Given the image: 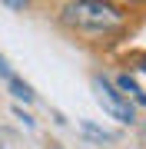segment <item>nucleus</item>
<instances>
[{
    "mask_svg": "<svg viewBox=\"0 0 146 149\" xmlns=\"http://www.w3.org/2000/svg\"><path fill=\"white\" fill-rule=\"evenodd\" d=\"M63 20L76 30H93V33H103V30H113L123 23V13L110 3H93V0H76V3H66L63 7Z\"/></svg>",
    "mask_w": 146,
    "mask_h": 149,
    "instance_id": "obj_1",
    "label": "nucleus"
},
{
    "mask_svg": "<svg viewBox=\"0 0 146 149\" xmlns=\"http://www.w3.org/2000/svg\"><path fill=\"white\" fill-rule=\"evenodd\" d=\"M93 90H96V100H100V106L110 113L113 119H119V123H133L136 119V113H133V103L126 100L123 93H116L113 86H110L106 80H93Z\"/></svg>",
    "mask_w": 146,
    "mask_h": 149,
    "instance_id": "obj_2",
    "label": "nucleus"
},
{
    "mask_svg": "<svg viewBox=\"0 0 146 149\" xmlns=\"http://www.w3.org/2000/svg\"><path fill=\"white\" fill-rule=\"evenodd\" d=\"M119 90H123L126 96H133L136 103H143V106H146V93H143L140 86L133 83V76H119Z\"/></svg>",
    "mask_w": 146,
    "mask_h": 149,
    "instance_id": "obj_3",
    "label": "nucleus"
},
{
    "mask_svg": "<svg viewBox=\"0 0 146 149\" xmlns=\"http://www.w3.org/2000/svg\"><path fill=\"white\" fill-rule=\"evenodd\" d=\"M80 129H83V133H87V136L93 139V143H110V139H113V133H106V129L93 126V123H87V119L80 123Z\"/></svg>",
    "mask_w": 146,
    "mask_h": 149,
    "instance_id": "obj_4",
    "label": "nucleus"
},
{
    "mask_svg": "<svg viewBox=\"0 0 146 149\" xmlns=\"http://www.w3.org/2000/svg\"><path fill=\"white\" fill-rule=\"evenodd\" d=\"M10 90H13V96L17 100H23V103H33V90L23 80H17V76H10Z\"/></svg>",
    "mask_w": 146,
    "mask_h": 149,
    "instance_id": "obj_5",
    "label": "nucleus"
},
{
    "mask_svg": "<svg viewBox=\"0 0 146 149\" xmlns=\"http://www.w3.org/2000/svg\"><path fill=\"white\" fill-rule=\"evenodd\" d=\"M0 149H20V136H17L13 129L0 126Z\"/></svg>",
    "mask_w": 146,
    "mask_h": 149,
    "instance_id": "obj_6",
    "label": "nucleus"
},
{
    "mask_svg": "<svg viewBox=\"0 0 146 149\" xmlns=\"http://www.w3.org/2000/svg\"><path fill=\"white\" fill-rule=\"evenodd\" d=\"M0 76H7V80H10V66H7V60L0 56Z\"/></svg>",
    "mask_w": 146,
    "mask_h": 149,
    "instance_id": "obj_7",
    "label": "nucleus"
},
{
    "mask_svg": "<svg viewBox=\"0 0 146 149\" xmlns=\"http://www.w3.org/2000/svg\"><path fill=\"white\" fill-rule=\"evenodd\" d=\"M143 70H146V60H143Z\"/></svg>",
    "mask_w": 146,
    "mask_h": 149,
    "instance_id": "obj_8",
    "label": "nucleus"
}]
</instances>
